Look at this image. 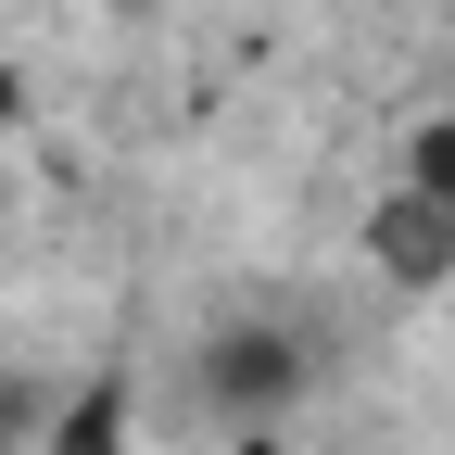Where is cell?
<instances>
[{
    "label": "cell",
    "instance_id": "1",
    "mask_svg": "<svg viewBox=\"0 0 455 455\" xmlns=\"http://www.w3.org/2000/svg\"><path fill=\"white\" fill-rule=\"evenodd\" d=\"M203 405H228V418H266V405H291V392L316 379V355H304V341L291 329H266V316H241V329H215L203 341Z\"/></svg>",
    "mask_w": 455,
    "mask_h": 455
},
{
    "label": "cell",
    "instance_id": "2",
    "mask_svg": "<svg viewBox=\"0 0 455 455\" xmlns=\"http://www.w3.org/2000/svg\"><path fill=\"white\" fill-rule=\"evenodd\" d=\"M367 266L392 278V291H443V278H455V215H430L418 190H392L367 215Z\"/></svg>",
    "mask_w": 455,
    "mask_h": 455
},
{
    "label": "cell",
    "instance_id": "3",
    "mask_svg": "<svg viewBox=\"0 0 455 455\" xmlns=\"http://www.w3.org/2000/svg\"><path fill=\"white\" fill-rule=\"evenodd\" d=\"M127 430H140V405H127V379H76L64 405H51V430H38V455H127Z\"/></svg>",
    "mask_w": 455,
    "mask_h": 455
},
{
    "label": "cell",
    "instance_id": "4",
    "mask_svg": "<svg viewBox=\"0 0 455 455\" xmlns=\"http://www.w3.org/2000/svg\"><path fill=\"white\" fill-rule=\"evenodd\" d=\"M405 190H418L430 215H455V114H430V127L405 140Z\"/></svg>",
    "mask_w": 455,
    "mask_h": 455
},
{
    "label": "cell",
    "instance_id": "5",
    "mask_svg": "<svg viewBox=\"0 0 455 455\" xmlns=\"http://www.w3.org/2000/svg\"><path fill=\"white\" fill-rule=\"evenodd\" d=\"M51 405H64V392H38L26 367H0V455H38V430H51Z\"/></svg>",
    "mask_w": 455,
    "mask_h": 455
},
{
    "label": "cell",
    "instance_id": "6",
    "mask_svg": "<svg viewBox=\"0 0 455 455\" xmlns=\"http://www.w3.org/2000/svg\"><path fill=\"white\" fill-rule=\"evenodd\" d=\"M13 114H26V89H13V76H0V127H13Z\"/></svg>",
    "mask_w": 455,
    "mask_h": 455
}]
</instances>
